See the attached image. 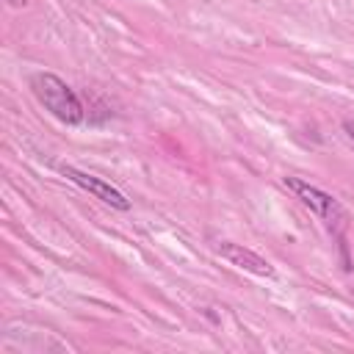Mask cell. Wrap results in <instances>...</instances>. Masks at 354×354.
<instances>
[{"label":"cell","instance_id":"cell-1","mask_svg":"<svg viewBox=\"0 0 354 354\" xmlns=\"http://www.w3.org/2000/svg\"><path fill=\"white\" fill-rule=\"evenodd\" d=\"M30 91L39 100L44 111H50L64 124H80L83 122V102L77 94L53 72H36L30 77Z\"/></svg>","mask_w":354,"mask_h":354},{"label":"cell","instance_id":"cell-2","mask_svg":"<svg viewBox=\"0 0 354 354\" xmlns=\"http://www.w3.org/2000/svg\"><path fill=\"white\" fill-rule=\"evenodd\" d=\"M293 194H296V199L301 202V205H307L329 230H343L346 227V210H343V205L332 196V194H326V191H321V188H315V185H310L307 180H299V177H285L282 180Z\"/></svg>","mask_w":354,"mask_h":354},{"label":"cell","instance_id":"cell-3","mask_svg":"<svg viewBox=\"0 0 354 354\" xmlns=\"http://www.w3.org/2000/svg\"><path fill=\"white\" fill-rule=\"evenodd\" d=\"M58 171H61L66 180H72L77 188H83V191H88L91 196H97L100 202H105V205H111V207H116V210H130V199H127L119 188H113L111 183H105L102 177H94V174H88V171H83V169H77V166H69V163L58 166Z\"/></svg>","mask_w":354,"mask_h":354},{"label":"cell","instance_id":"cell-4","mask_svg":"<svg viewBox=\"0 0 354 354\" xmlns=\"http://www.w3.org/2000/svg\"><path fill=\"white\" fill-rule=\"evenodd\" d=\"M216 254H221L230 266H235V268H243V271H249V274H254V277H266V279H274L277 277V271L271 268V263L266 260V257H260L257 252H252V249H246V246H241V243H232V241H218L216 246Z\"/></svg>","mask_w":354,"mask_h":354},{"label":"cell","instance_id":"cell-5","mask_svg":"<svg viewBox=\"0 0 354 354\" xmlns=\"http://www.w3.org/2000/svg\"><path fill=\"white\" fill-rule=\"evenodd\" d=\"M6 3H8V6H14V8H22L28 0H6Z\"/></svg>","mask_w":354,"mask_h":354},{"label":"cell","instance_id":"cell-6","mask_svg":"<svg viewBox=\"0 0 354 354\" xmlns=\"http://www.w3.org/2000/svg\"><path fill=\"white\" fill-rule=\"evenodd\" d=\"M346 130H351V124H346ZM351 136H354V130H351Z\"/></svg>","mask_w":354,"mask_h":354}]
</instances>
